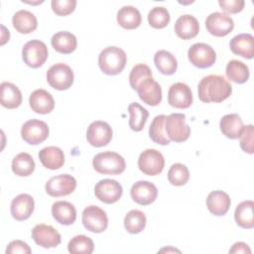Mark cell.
<instances>
[{
    "label": "cell",
    "mask_w": 254,
    "mask_h": 254,
    "mask_svg": "<svg viewBox=\"0 0 254 254\" xmlns=\"http://www.w3.org/2000/svg\"><path fill=\"white\" fill-rule=\"evenodd\" d=\"M198 98L205 103L222 102L232 92V86L222 75L209 74L204 76L197 86Z\"/></svg>",
    "instance_id": "6da1fadb"
},
{
    "label": "cell",
    "mask_w": 254,
    "mask_h": 254,
    "mask_svg": "<svg viewBox=\"0 0 254 254\" xmlns=\"http://www.w3.org/2000/svg\"><path fill=\"white\" fill-rule=\"evenodd\" d=\"M127 56L125 52L115 46L106 47L98 56V65L105 74L116 75L120 73L126 64Z\"/></svg>",
    "instance_id": "7a4b0ae2"
},
{
    "label": "cell",
    "mask_w": 254,
    "mask_h": 254,
    "mask_svg": "<svg viewBox=\"0 0 254 254\" xmlns=\"http://www.w3.org/2000/svg\"><path fill=\"white\" fill-rule=\"evenodd\" d=\"M94 170L103 175H119L125 171L124 158L118 153L106 151L98 153L92 160Z\"/></svg>",
    "instance_id": "3957f363"
},
{
    "label": "cell",
    "mask_w": 254,
    "mask_h": 254,
    "mask_svg": "<svg viewBox=\"0 0 254 254\" xmlns=\"http://www.w3.org/2000/svg\"><path fill=\"white\" fill-rule=\"evenodd\" d=\"M73 71L65 64H53L47 71L48 83L57 90H65L73 83Z\"/></svg>",
    "instance_id": "277c9868"
},
{
    "label": "cell",
    "mask_w": 254,
    "mask_h": 254,
    "mask_svg": "<svg viewBox=\"0 0 254 254\" xmlns=\"http://www.w3.org/2000/svg\"><path fill=\"white\" fill-rule=\"evenodd\" d=\"M48 55L49 52L46 44L40 40H31L27 42L22 50L24 63L32 68L42 66L47 61Z\"/></svg>",
    "instance_id": "5b68a950"
},
{
    "label": "cell",
    "mask_w": 254,
    "mask_h": 254,
    "mask_svg": "<svg viewBox=\"0 0 254 254\" xmlns=\"http://www.w3.org/2000/svg\"><path fill=\"white\" fill-rule=\"evenodd\" d=\"M165 129L169 139L177 143L185 142L190 135V127L186 123V115L183 113H172L167 116Z\"/></svg>",
    "instance_id": "8992f818"
},
{
    "label": "cell",
    "mask_w": 254,
    "mask_h": 254,
    "mask_svg": "<svg viewBox=\"0 0 254 254\" xmlns=\"http://www.w3.org/2000/svg\"><path fill=\"white\" fill-rule=\"evenodd\" d=\"M190 64L198 68L210 67L216 60V54L211 46L205 43H196L190 46L188 52Z\"/></svg>",
    "instance_id": "52a82bcc"
},
{
    "label": "cell",
    "mask_w": 254,
    "mask_h": 254,
    "mask_svg": "<svg viewBox=\"0 0 254 254\" xmlns=\"http://www.w3.org/2000/svg\"><path fill=\"white\" fill-rule=\"evenodd\" d=\"M81 219L83 226L93 233H101L106 230L108 226V217L106 212L96 205H89L85 207L82 211Z\"/></svg>",
    "instance_id": "ba28073f"
},
{
    "label": "cell",
    "mask_w": 254,
    "mask_h": 254,
    "mask_svg": "<svg viewBox=\"0 0 254 254\" xmlns=\"http://www.w3.org/2000/svg\"><path fill=\"white\" fill-rule=\"evenodd\" d=\"M165 166L163 155L155 149H146L138 158L139 170L147 176H157L162 173Z\"/></svg>",
    "instance_id": "9c48e42d"
},
{
    "label": "cell",
    "mask_w": 254,
    "mask_h": 254,
    "mask_svg": "<svg viewBox=\"0 0 254 254\" xmlns=\"http://www.w3.org/2000/svg\"><path fill=\"white\" fill-rule=\"evenodd\" d=\"M49 126L46 122L38 119L26 121L21 128V136L25 142L31 145H38L49 137Z\"/></svg>",
    "instance_id": "30bf717a"
},
{
    "label": "cell",
    "mask_w": 254,
    "mask_h": 254,
    "mask_svg": "<svg viewBox=\"0 0 254 254\" xmlns=\"http://www.w3.org/2000/svg\"><path fill=\"white\" fill-rule=\"evenodd\" d=\"M46 191L49 195L54 197L68 195L76 188V181L75 179L67 174L58 175L51 178L46 183Z\"/></svg>",
    "instance_id": "8fae6325"
},
{
    "label": "cell",
    "mask_w": 254,
    "mask_h": 254,
    "mask_svg": "<svg viewBox=\"0 0 254 254\" xmlns=\"http://www.w3.org/2000/svg\"><path fill=\"white\" fill-rule=\"evenodd\" d=\"M205 27L214 37H224L234 28V22L230 16L222 12H213L206 17Z\"/></svg>",
    "instance_id": "7c38bea8"
},
{
    "label": "cell",
    "mask_w": 254,
    "mask_h": 254,
    "mask_svg": "<svg viewBox=\"0 0 254 254\" xmlns=\"http://www.w3.org/2000/svg\"><path fill=\"white\" fill-rule=\"evenodd\" d=\"M112 128L107 122L96 120L89 124L86 130L87 142L93 147L106 146L112 139Z\"/></svg>",
    "instance_id": "4fadbf2b"
},
{
    "label": "cell",
    "mask_w": 254,
    "mask_h": 254,
    "mask_svg": "<svg viewBox=\"0 0 254 254\" xmlns=\"http://www.w3.org/2000/svg\"><path fill=\"white\" fill-rule=\"evenodd\" d=\"M123 192L122 186L115 180H100L94 187L95 196L102 202L110 204L119 200Z\"/></svg>",
    "instance_id": "5bb4252c"
},
{
    "label": "cell",
    "mask_w": 254,
    "mask_h": 254,
    "mask_svg": "<svg viewBox=\"0 0 254 254\" xmlns=\"http://www.w3.org/2000/svg\"><path fill=\"white\" fill-rule=\"evenodd\" d=\"M32 238L36 244L44 248H55L61 241V234L53 226L47 224H37L32 230Z\"/></svg>",
    "instance_id": "9a60e30c"
},
{
    "label": "cell",
    "mask_w": 254,
    "mask_h": 254,
    "mask_svg": "<svg viewBox=\"0 0 254 254\" xmlns=\"http://www.w3.org/2000/svg\"><path fill=\"white\" fill-rule=\"evenodd\" d=\"M138 95L143 102L151 106H157L162 101L161 85L152 77L142 80L136 88Z\"/></svg>",
    "instance_id": "2e32d148"
},
{
    "label": "cell",
    "mask_w": 254,
    "mask_h": 254,
    "mask_svg": "<svg viewBox=\"0 0 254 254\" xmlns=\"http://www.w3.org/2000/svg\"><path fill=\"white\" fill-rule=\"evenodd\" d=\"M168 102L175 108H189L192 103L190 87L184 82H176L172 84L168 92Z\"/></svg>",
    "instance_id": "e0dca14e"
},
{
    "label": "cell",
    "mask_w": 254,
    "mask_h": 254,
    "mask_svg": "<svg viewBox=\"0 0 254 254\" xmlns=\"http://www.w3.org/2000/svg\"><path fill=\"white\" fill-rule=\"evenodd\" d=\"M130 194L136 203L140 205H149L156 200L158 190L154 184L148 181H138L132 186Z\"/></svg>",
    "instance_id": "ac0fdd59"
},
{
    "label": "cell",
    "mask_w": 254,
    "mask_h": 254,
    "mask_svg": "<svg viewBox=\"0 0 254 254\" xmlns=\"http://www.w3.org/2000/svg\"><path fill=\"white\" fill-rule=\"evenodd\" d=\"M35 201L32 195L28 193H21L17 195L11 201V214L12 216L19 221L28 219L34 211Z\"/></svg>",
    "instance_id": "d6986e66"
},
{
    "label": "cell",
    "mask_w": 254,
    "mask_h": 254,
    "mask_svg": "<svg viewBox=\"0 0 254 254\" xmlns=\"http://www.w3.org/2000/svg\"><path fill=\"white\" fill-rule=\"evenodd\" d=\"M229 47L233 54L244 59L251 60L254 56V38L251 34L243 33L236 35L230 40Z\"/></svg>",
    "instance_id": "ffe728a7"
},
{
    "label": "cell",
    "mask_w": 254,
    "mask_h": 254,
    "mask_svg": "<svg viewBox=\"0 0 254 254\" xmlns=\"http://www.w3.org/2000/svg\"><path fill=\"white\" fill-rule=\"evenodd\" d=\"M29 103L32 110L39 114H48L55 107V100L52 94L43 88L36 89L31 93Z\"/></svg>",
    "instance_id": "44dd1931"
},
{
    "label": "cell",
    "mask_w": 254,
    "mask_h": 254,
    "mask_svg": "<svg viewBox=\"0 0 254 254\" xmlns=\"http://www.w3.org/2000/svg\"><path fill=\"white\" fill-rule=\"evenodd\" d=\"M175 32L183 40H190L196 37L199 32L197 19L188 14L180 16L175 23Z\"/></svg>",
    "instance_id": "7402d4cb"
},
{
    "label": "cell",
    "mask_w": 254,
    "mask_h": 254,
    "mask_svg": "<svg viewBox=\"0 0 254 254\" xmlns=\"http://www.w3.org/2000/svg\"><path fill=\"white\" fill-rule=\"evenodd\" d=\"M52 214L57 222L64 225H70L76 219V209L68 201L59 200L52 205Z\"/></svg>",
    "instance_id": "603a6c76"
},
{
    "label": "cell",
    "mask_w": 254,
    "mask_h": 254,
    "mask_svg": "<svg viewBox=\"0 0 254 254\" xmlns=\"http://www.w3.org/2000/svg\"><path fill=\"white\" fill-rule=\"evenodd\" d=\"M230 197L222 190H213L209 192L206 198L207 209L216 216L224 215L230 207Z\"/></svg>",
    "instance_id": "cb8c5ba5"
},
{
    "label": "cell",
    "mask_w": 254,
    "mask_h": 254,
    "mask_svg": "<svg viewBox=\"0 0 254 254\" xmlns=\"http://www.w3.org/2000/svg\"><path fill=\"white\" fill-rule=\"evenodd\" d=\"M39 159L43 166L50 170H58L64 164V152L56 146L43 148L39 152Z\"/></svg>",
    "instance_id": "d4e9b609"
},
{
    "label": "cell",
    "mask_w": 254,
    "mask_h": 254,
    "mask_svg": "<svg viewBox=\"0 0 254 254\" xmlns=\"http://www.w3.org/2000/svg\"><path fill=\"white\" fill-rule=\"evenodd\" d=\"M0 101L3 107L8 109H14L21 105L22 93L15 84L4 81L0 85Z\"/></svg>",
    "instance_id": "484cf974"
},
{
    "label": "cell",
    "mask_w": 254,
    "mask_h": 254,
    "mask_svg": "<svg viewBox=\"0 0 254 254\" xmlns=\"http://www.w3.org/2000/svg\"><path fill=\"white\" fill-rule=\"evenodd\" d=\"M13 27L21 34H29L37 29L38 21L36 16L28 10L17 11L12 18Z\"/></svg>",
    "instance_id": "4316f807"
},
{
    "label": "cell",
    "mask_w": 254,
    "mask_h": 254,
    "mask_svg": "<svg viewBox=\"0 0 254 254\" xmlns=\"http://www.w3.org/2000/svg\"><path fill=\"white\" fill-rule=\"evenodd\" d=\"M51 44L58 53L67 55L75 51L77 41L73 34L66 31H61L52 37Z\"/></svg>",
    "instance_id": "83f0119b"
},
{
    "label": "cell",
    "mask_w": 254,
    "mask_h": 254,
    "mask_svg": "<svg viewBox=\"0 0 254 254\" xmlns=\"http://www.w3.org/2000/svg\"><path fill=\"white\" fill-rule=\"evenodd\" d=\"M118 24L127 30H133L140 26L142 16L139 10L133 6H123L117 12Z\"/></svg>",
    "instance_id": "f1b7e54d"
},
{
    "label": "cell",
    "mask_w": 254,
    "mask_h": 254,
    "mask_svg": "<svg viewBox=\"0 0 254 254\" xmlns=\"http://www.w3.org/2000/svg\"><path fill=\"white\" fill-rule=\"evenodd\" d=\"M243 126L241 117L236 113L224 115L219 123L220 131L229 139H238Z\"/></svg>",
    "instance_id": "f546056e"
},
{
    "label": "cell",
    "mask_w": 254,
    "mask_h": 254,
    "mask_svg": "<svg viewBox=\"0 0 254 254\" xmlns=\"http://www.w3.org/2000/svg\"><path fill=\"white\" fill-rule=\"evenodd\" d=\"M253 208L254 202L252 200H244L236 206L234 218L237 225L246 229H251L254 227Z\"/></svg>",
    "instance_id": "4dcf8cb0"
},
{
    "label": "cell",
    "mask_w": 254,
    "mask_h": 254,
    "mask_svg": "<svg viewBox=\"0 0 254 254\" xmlns=\"http://www.w3.org/2000/svg\"><path fill=\"white\" fill-rule=\"evenodd\" d=\"M154 64L157 69L166 75L174 74L178 68L176 58L166 50H160L155 54Z\"/></svg>",
    "instance_id": "1f68e13d"
},
{
    "label": "cell",
    "mask_w": 254,
    "mask_h": 254,
    "mask_svg": "<svg viewBox=\"0 0 254 254\" xmlns=\"http://www.w3.org/2000/svg\"><path fill=\"white\" fill-rule=\"evenodd\" d=\"M128 112L130 114L129 118V127L135 131L139 132L144 129L147 119L149 117V112L146 108L141 106L137 102H132L128 106Z\"/></svg>",
    "instance_id": "d6a6232c"
},
{
    "label": "cell",
    "mask_w": 254,
    "mask_h": 254,
    "mask_svg": "<svg viewBox=\"0 0 254 254\" xmlns=\"http://www.w3.org/2000/svg\"><path fill=\"white\" fill-rule=\"evenodd\" d=\"M35 162L33 157L26 153H19L12 161V171L19 177H28L32 175L35 170Z\"/></svg>",
    "instance_id": "836d02e7"
},
{
    "label": "cell",
    "mask_w": 254,
    "mask_h": 254,
    "mask_svg": "<svg viewBox=\"0 0 254 254\" xmlns=\"http://www.w3.org/2000/svg\"><path fill=\"white\" fill-rule=\"evenodd\" d=\"M226 76L228 79L235 83H244L249 78V68L248 66L241 61L232 60L226 65Z\"/></svg>",
    "instance_id": "e575fe53"
},
{
    "label": "cell",
    "mask_w": 254,
    "mask_h": 254,
    "mask_svg": "<svg viewBox=\"0 0 254 254\" xmlns=\"http://www.w3.org/2000/svg\"><path fill=\"white\" fill-rule=\"evenodd\" d=\"M166 118L167 116L164 114L157 115L153 119L149 127V136L151 140L160 145H169L171 142V140L167 136L166 129H165Z\"/></svg>",
    "instance_id": "d590c367"
},
{
    "label": "cell",
    "mask_w": 254,
    "mask_h": 254,
    "mask_svg": "<svg viewBox=\"0 0 254 254\" xmlns=\"http://www.w3.org/2000/svg\"><path fill=\"white\" fill-rule=\"evenodd\" d=\"M146 216L138 209L130 210L124 217V227L131 234L140 233L146 226Z\"/></svg>",
    "instance_id": "8d00e7d4"
},
{
    "label": "cell",
    "mask_w": 254,
    "mask_h": 254,
    "mask_svg": "<svg viewBox=\"0 0 254 254\" xmlns=\"http://www.w3.org/2000/svg\"><path fill=\"white\" fill-rule=\"evenodd\" d=\"M93 249L94 243L92 239L85 235H76L67 244V250L72 254H90Z\"/></svg>",
    "instance_id": "74e56055"
},
{
    "label": "cell",
    "mask_w": 254,
    "mask_h": 254,
    "mask_svg": "<svg viewBox=\"0 0 254 254\" xmlns=\"http://www.w3.org/2000/svg\"><path fill=\"white\" fill-rule=\"evenodd\" d=\"M171 20V16L167 8L163 6L154 7L148 13V22L151 27L155 29L165 28Z\"/></svg>",
    "instance_id": "f35d334b"
},
{
    "label": "cell",
    "mask_w": 254,
    "mask_h": 254,
    "mask_svg": "<svg viewBox=\"0 0 254 254\" xmlns=\"http://www.w3.org/2000/svg\"><path fill=\"white\" fill-rule=\"evenodd\" d=\"M190 179V172L187 166L176 163L172 165L168 172V180L173 186L181 187L188 183Z\"/></svg>",
    "instance_id": "ab89813d"
},
{
    "label": "cell",
    "mask_w": 254,
    "mask_h": 254,
    "mask_svg": "<svg viewBox=\"0 0 254 254\" xmlns=\"http://www.w3.org/2000/svg\"><path fill=\"white\" fill-rule=\"evenodd\" d=\"M152 70L151 68L145 64H136L130 71L129 74V82L130 86L136 90L139 83L147 77H152Z\"/></svg>",
    "instance_id": "60d3db41"
},
{
    "label": "cell",
    "mask_w": 254,
    "mask_h": 254,
    "mask_svg": "<svg viewBox=\"0 0 254 254\" xmlns=\"http://www.w3.org/2000/svg\"><path fill=\"white\" fill-rule=\"evenodd\" d=\"M254 127L253 125L249 124L246 126H243L240 135H239V141H240V147L241 149L248 153V154H253L254 152Z\"/></svg>",
    "instance_id": "b9f144b4"
},
{
    "label": "cell",
    "mask_w": 254,
    "mask_h": 254,
    "mask_svg": "<svg viewBox=\"0 0 254 254\" xmlns=\"http://www.w3.org/2000/svg\"><path fill=\"white\" fill-rule=\"evenodd\" d=\"M52 9L59 16H66L72 13L76 6L75 0H53Z\"/></svg>",
    "instance_id": "7bdbcfd3"
},
{
    "label": "cell",
    "mask_w": 254,
    "mask_h": 254,
    "mask_svg": "<svg viewBox=\"0 0 254 254\" xmlns=\"http://www.w3.org/2000/svg\"><path fill=\"white\" fill-rule=\"evenodd\" d=\"M218 4L224 12L236 14L243 10L245 2L244 0H219Z\"/></svg>",
    "instance_id": "ee69618b"
},
{
    "label": "cell",
    "mask_w": 254,
    "mask_h": 254,
    "mask_svg": "<svg viewBox=\"0 0 254 254\" xmlns=\"http://www.w3.org/2000/svg\"><path fill=\"white\" fill-rule=\"evenodd\" d=\"M32 250L30 246L22 240H13L8 244L6 248V254H14V253L30 254Z\"/></svg>",
    "instance_id": "f6af8a7d"
},
{
    "label": "cell",
    "mask_w": 254,
    "mask_h": 254,
    "mask_svg": "<svg viewBox=\"0 0 254 254\" xmlns=\"http://www.w3.org/2000/svg\"><path fill=\"white\" fill-rule=\"evenodd\" d=\"M229 253H231V254H237V253H247V254H250L251 250H250L249 246L246 243H244V242H236L229 249Z\"/></svg>",
    "instance_id": "bcb514c9"
},
{
    "label": "cell",
    "mask_w": 254,
    "mask_h": 254,
    "mask_svg": "<svg viewBox=\"0 0 254 254\" xmlns=\"http://www.w3.org/2000/svg\"><path fill=\"white\" fill-rule=\"evenodd\" d=\"M159 252H167V253H168V252H179V253H180V250L169 247V248H163V249H161Z\"/></svg>",
    "instance_id": "7dc6e473"
}]
</instances>
